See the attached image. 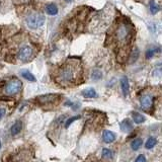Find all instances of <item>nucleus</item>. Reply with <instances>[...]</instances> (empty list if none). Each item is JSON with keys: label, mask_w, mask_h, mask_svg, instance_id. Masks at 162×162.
Returning <instances> with one entry per match:
<instances>
[{"label": "nucleus", "mask_w": 162, "mask_h": 162, "mask_svg": "<svg viewBox=\"0 0 162 162\" xmlns=\"http://www.w3.org/2000/svg\"><path fill=\"white\" fill-rule=\"evenodd\" d=\"M81 73V67L77 61H68L58 72L57 80L63 85L73 84L78 80Z\"/></svg>", "instance_id": "nucleus-1"}, {"label": "nucleus", "mask_w": 162, "mask_h": 162, "mask_svg": "<svg viewBox=\"0 0 162 162\" xmlns=\"http://www.w3.org/2000/svg\"><path fill=\"white\" fill-rule=\"evenodd\" d=\"M132 36L133 30L128 21H121L120 23H117L115 31H113V40H115L117 46H119L120 48H125L126 46H128Z\"/></svg>", "instance_id": "nucleus-2"}, {"label": "nucleus", "mask_w": 162, "mask_h": 162, "mask_svg": "<svg viewBox=\"0 0 162 162\" xmlns=\"http://www.w3.org/2000/svg\"><path fill=\"white\" fill-rule=\"evenodd\" d=\"M21 87H22L21 81L18 79H12L5 85L4 92H5L6 95L8 96H13V95L18 94L20 90H21Z\"/></svg>", "instance_id": "nucleus-3"}, {"label": "nucleus", "mask_w": 162, "mask_h": 162, "mask_svg": "<svg viewBox=\"0 0 162 162\" xmlns=\"http://www.w3.org/2000/svg\"><path fill=\"white\" fill-rule=\"evenodd\" d=\"M45 23V16L42 13H32L26 18V24L28 27L32 30H36L40 26H43Z\"/></svg>", "instance_id": "nucleus-4"}, {"label": "nucleus", "mask_w": 162, "mask_h": 162, "mask_svg": "<svg viewBox=\"0 0 162 162\" xmlns=\"http://www.w3.org/2000/svg\"><path fill=\"white\" fill-rule=\"evenodd\" d=\"M34 56H35V50L30 45H24L18 51V58L22 62H28V61H31L32 59Z\"/></svg>", "instance_id": "nucleus-5"}, {"label": "nucleus", "mask_w": 162, "mask_h": 162, "mask_svg": "<svg viewBox=\"0 0 162 162\" xmlns=\"http://www.w3.org/2000/svg\"><path fill=\"white\" fill-rule=\"evenodd\" d=\"M141 107L145 111H150L153 107V96L150 94H144L140 98Z\"/></svg>", "instance_id": "nucleus-6"}, {"label": "nucleus", "mask_w": 162, "mask_h": 162, "mask_svg": "<svg viewBox=\"0 0 162 162\" xmlns=\"http://www.w3.org/2000/svg\"><path fill=\"white\" fill-rule=\"evenodd\" d=\"M58 98V95L56 94H45V95H42V96H39L38 98V101L40 103L42 104H48V103H53L55 102Z\"/></svg>", "instance_id": "nucleus-7"}, {"label": "nucleus", "mask_w": 162, "mask_h": 162, "mask_svg": "<svg viewBox=\"0 0 162 162\" xmlns=\"http://www.w3.org/2000/svg\"><path fill=\"white\" fill-rule=\"evenodd\" d=\"M116 134L112 133V131H104L103 132V135H102V139L105 143H112L116 140Z\"/></svg>", "instance_id": "nucleus-8"}, {"label": "nucleus", "mask_w": 162, "mask_h": 162, "mask_svg": "<svg viewBox=\"0 0 162 162\" xmlns=\"http://www.w3.org/2000/svg\"><path fill=\"white\" fill-rule=\"evenodd\" d=\"M133 129V125L129 119H126L121 123V130L125 133H129Z\"/></svg>", "instance_id": "nucleus-9"}, {"label": "nucleus", "mask_w": 162, "mask_h": 162, "mask_svg": "<svg viewBox=\"0 0 162 162\" xmlns=\"http://www.w3.org/2000/svg\"><path fill=\"white\" fill-rule=\"evenodd\" d=\"M121 87H122V91H123L124 95L127 96L129 90H130V85H129V81L127 77H123L121 80Z\"/></svg>", "instance_id": "nucleus-10"}, {"label": "nucleus", "mask_w": 162, "mask_h": 162, "mask_svg": "<svg viewBox=\"0 0 162 162\" xmlns=\"http://www.w3.org/2000/svg\"><path fill=\"white\" fill-rule=\"evenodd\" d=\"M46 12L49 15H56L58 13V7L54 3H50L46 6Z\"/></svg>", "instance_id": "nucleus-11"}, {"label": "nucleus", "mask_w": 162, "mask_h": 162, "mask_svg": "<svg viewBox=\"0 0 162 162\" xmlns=\"http://www.w3.org/2000/svg\"><path fill=\"white\" fill-rule=\"evenodd\" d=\"M22 129V123L20 121L15 122L13 124V126L11 127V134L12 135H17V134L21 131Z\"/></svg>", "instance_id": "nucleus-12"}, {"label": "nucleus", "mask_w": 162, "mask_h": 162, "mask_svg": "<svg viewBox=\"0 0 162 162\" xmlns=\"http://www.w3.org/2000/svg\"><path fill=\"white\" fill-rule=\"evenodd\" d=\"M82 95L84 97H86V98H94V97L97 96L95 90L93 88H87L85 89V90L82 91Z\"/></svg>", "instance_id": "nucleus-13"}, {"label": "nucleus", "mask_w": 162, "mask_h": 162, "mask_svg": "<svg viewBox=\"0 0 162 162\" xmlns=\"http://www.w3.org/2000/svg\"><path fill=\"white\" fill-rule=\"evenodd\" d=\"M132 117H133V120L136 124H142V123H144L145 122V117L143 115H141V113H139V112H132Z\"/></svg>", "instance_id": "nucleus-14"}, {"label": "nucleus", "mask_w": 162, "mask_h": 162, "mask_svg": "<svg viewBox=\"0 0 162 162\" xmlns=\"http://www.w3.org/2000/svg\"><path fill=\"white\" fill-rule=\"evenodd\" d=\"M20 74H21V76L23 77L24 79H26L28 81H32V82H35L36 81V77L31 74V73L30 71L27 70H22L21 72H20Z\"/></svg>", "instance_id": "nucleus-15"}, {"label": "nucleus", "mask_w": 162, "mask_h": 162, "mask_svg": "<svg viewBox=\"0 0 162 162\" xmlns=\"http://www.w3.org/2000/svg\"><path fill=\"white\" fill-rule=\"evenodd\" d=\"M142 143H143V141H142L140 138H137V139H135V140L132 142L131 147H132V149L134 150V151H137L138 149L141 148Z\"/></svg>", "instance_id": "nucleus-16"}, {"label": "nucleus", "mask_w": 162, "mask_h": 162, "mask_svg": "<svg viewBox=\"0 0 162 162\" xmlns=\"http://www.w3.org/2000/svg\"><path fill=\"white\" fill-rule=\"evenodd\" d=\"M156 143H157V140L155 139V138L151 137L147 140V142H146L145 147H146V149H152L154 146L156 145Z\"/></svg>", "instance_id": "nucleus-17"}, {"label": "nucleus", "mask_w": 162, "mask_h": 162, "mask_svg": "<svg viewBox=\"0 0 162 162\" xmlns=\"http://www.w3.org/2000/svg\"><path fill=\"white\" fill-rule=\"evenodd\" d=\"M159 6H158V4L155 2V1H150V10H151V13L152 14H156L158 11H159Z\"/></svg>", "instance_id": "nucleus-18"}, {"label": "nucleus", "mask_w": 162, "mask_h": 162, "mask_svg": "<svg viewBox=\"0 0 162 162\" xmlns=\"http://www.w3.org/2000/svg\"><path fill=\"white\" fill-rule=\"evenodd\" d=\"M112 157V152L109 149H103L102 150V158L103 159H111Z\"/></svg>", "instance_id": "nucleus-19"}, {"label": "nucleus", "mask_w": 162, "mask_h": 162, "mask_svg": "<svg viewBox=\"0 0 162 162\" xmlns=\"http://www.w3.org/2000/svg\"><path fill=\"white\" fill-rule=\"evenodd\" d=\"M78 119H80V116H75V117H70V119L67 120V122H66V123H65V128H68L69 126H70L72 123H74V122H75V121H77Z\"/></svg>", "instance_id": "nucleus-20"}, {"label": "nucleus", "mask_w": 162, "mask_h": 162, "mask_svg": "<svg viewBox=\"0 0 162 162\" xmlns=\"http://www.w3.org/2000/svg\"><path fill=\"white\" fill-rule=\"evenodd\" d=\"M101 77H102V74H101V72L99 70H94L92 73V78L94 80H97V79H100Z\"/></svg>", "instance_id": "nucleus-21"}, {"label": "nucleus", "mask_w": 162, "mask_h": 162, "mask_svg": "<svg viewBox=\"0 0 162 162\" xmlns=\"http://www.w3.org/2000/svg\"><path fill=\"white\" fill-rule=\"evenodd\" d=\"M154 54H155V51L154 50H148L147 52H146V58L147 59L152 58V57L154 56Z\"/></svg>", "instance_id": "nucleus-22"}, {"label": "nucleus", "mask_w": 162, "mask_h": 162, "mask_svg": "<svg viewBox=\"0 0 162 162\" xmlns=\"http://www.w3.org/2000/svg\"><path fill=\"white\" fill-rule=\"evenodd\" d=\"M135 162H146V157L144 155H139L136 158Z\"/></svg>", "instance_id": "nucleus-23"}, {"label": "nucleus", "mask_w": 162, "mask_h": 162, "mask_svg": "<svg viewBox=\"0 0 162 162\" xmlns=\"http://www.w3.org/2000/svg\"><path fill=\"white\" fill-rule=\"evenodd\" d=\"M4 115H5V109H4V108H0V119H2Z\"/></svg>", "instance_id": "nucleus-24"}, {"label": "nucleus", "mask_w": 162, "mask_h": 162, "mask_svg": "<svg viewBox=\"0 0 162 162\" xmlns=\"http://www.w3.org/2000/svg\"><path fill=\"white\" fill-rule=\"evenodd\" d=\"M87 162H98V161H96V160H91V159L89 160V159H88V160H87Z\"/></svg>", "instance_id": "nucleus-25"}, {"label": "nucleus", "mask_w": 162, "mask_h": 162, "mask_svg": "<svg viewBox=\"0 0 162 162\" xmlns=\"http://www.w3.org/2000/svg\"><path fill=\"white\" fill-rule=\"evenodd\" d=\"M0 148H1V141H0Z\"/></svg>", "instance_id": "nucleus-26"}, {"label": "nucleus", "mask_w": 162, "mask_h": 162, "mask_svg": "<svg viewBox=\"0 0 162 162\" xmlns=\"http://www.w3.org/2000/svg\"><path fill=\"white\" fill-rule=\"evenodd\" d=\"M67 1H68V2H69V1H71V0H67Z\"/></svg>", "instance_id": "nucleus-27"}]
</instances>
